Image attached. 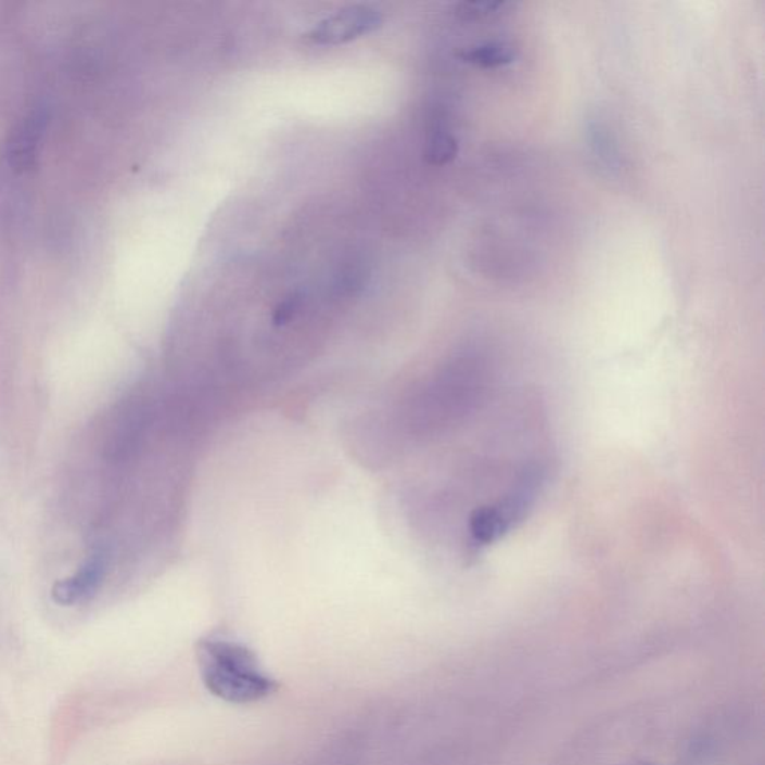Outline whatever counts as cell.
<instances>
[{"label":"cell","mask_w":765,"mask_h":765,"mask_svg":"<svg viewBox=\"0 0 765 765\" xmlns=\"http://www.w3.org/2000/svg\"><path fill=\"white\" fill-rule=\"evenodd\" d=\"M382 25V14L370 7L355 5L324 18L307 34L319 46H339L371 34Z\"/></svg>","instance_id":"obj_2"},{"label":"cell","mask_w":765,"mask_h":765,"mask_svg":"<svg viewBox=\"0 0 765 765\" xmlns=\"http://www.w3.org/2000/svg\"><path fill=\"white\" fill-rule=\"evenodd\" d=\"M301 298L298 295H291L285 298L283 303L279 304V307L273 311V323L277 327L291 322L293 316L299 310Z\"/></svg>","instance_id":"obj_4"},{"label":"cell","mask_w":765,"mask_h":765,"mask_svg":"<svg viewBox=\"0 0 765 765\" xmlns=\"http://www.w3.org/2000/svg\"><path fill=\"white\" fill-rule=\"evenodd\" d=\"M202 684L217 699L244 705L273 696L280 684L269 676L247 646L224 638H204L196 648Z\"/></svg>","instance_id":"obj_1"},{"label":"cell","mask_w":765,"mask_h":765,"mask_svg":"<svg viewBox=\"0 0 765 765\" xmlns=\"http://www.w3.org/2000/svg\"><path fill=\"white\" fill-rule=\"evenodd\" d=\"M105 571L104 554H91L73 576L55 582L53 589H51V598L55 604L63 605V608L90 600L91 597L97 596L98 590L104 584Z\"/></svg>","instance_id":"obj_3"}]
</instances>
